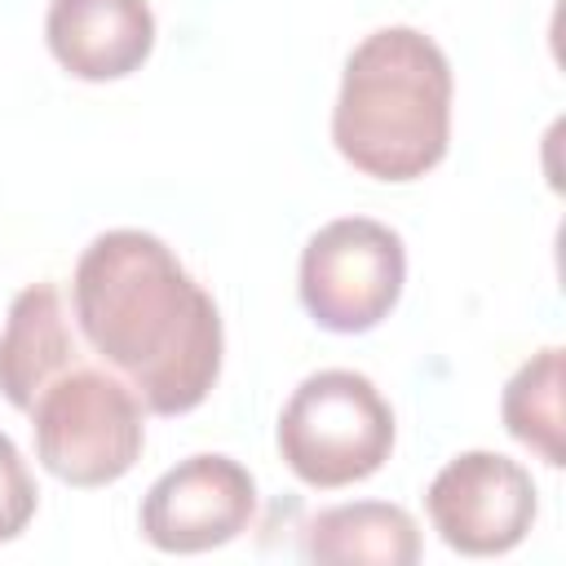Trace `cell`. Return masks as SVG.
Listing matches in <instances>:
<instances>
[{"label": "cell", "instance_id": "cell-1", "mask_svg": "<svg viewBox=\"0 0 566 566\" xmlns=\"http://www.w3.org/2000/svg\"><path fill=\"white\" fill-rule=\"evenodd\" d=\"M84 345L115 367L146 411L186 416L221 376V314L208 287L150 230L97 234L71 279Z\"/></svg>", "mask_w": 566, "mask_h": 566}, {"label": "cell", "instance_id": "cell-2", "mask_svg": "<svg viewBox=\"0 0 566 566\" xmlns=\"http://www.w3.org/2000/svg\"><path fill=\"white\" fill-rule=\"evenodd\" d=\"M451 62L416 27H380L345 57L332 142L376 181H416L451 146Z\"/></svg>", "mask_w": 566, "mask_h": 566}, {"label": "cell", "instance_id": "cell-3", "mask_svg": "<svg viewBox=\"0 0 566 566\" xmlns=\"http://www.w3.org/2000/svg\"><path fill=\"white\" fill-rule=\"evenodd\" d=\"M27 416L40 464L66 486H111L146 447V407L133 385L84 358L53 376Z\"/></svg>", "mask_w": 566, "mask_h": 566}, {"label": "cell", "instance_id": "cell-4", "mask_svg": "<svg viewBox=\"0 0 566 566\" xmlns=\"http://www.w3.org/2000/svg\"><path fill=\"white\" fill-rule=\"evenodd\" d=\"M394 451V411L380 389L349 367L305 376L279 411L283 464L318 491L371 478Z\"/></svg>", "mask_w": 566, "mask_h": 566}, {"label": "cell", "instance_id": "cell-5", "mask_svg": "<svg viewBox=\"0 0 566 566\" xmlns=\"http://www.w3.org/2000/svg\"><path fill=\"white\" fill-rule=\"evenodd\" d=\"M407 283V248L376 217H336L301 252V305L336 336L371 332L389 318Z\"/></svg>", "mask_w": 566, "mask_h": 566}, {"label": "cell", "instance_id": "cell-6", "mask_svg": "<svg viewBox=\"0 0 566 566\" xmlns=\"http://www.w3.org/2000/svg\"><path fill=\"white\" fill-rule=\"evenodd\" d=\"M424 509L447 548L464 557H500L526 539L539 500L517 460L500 451H460L429 482Z\"/></svg>", "mask_w": 566, "mask_h": 566}, {"label": "cell", "instance_id": "cell-7", "mask_svg": "<svg viewBox=\"0 0 566 566\" xmlns=\"http://www.w3.org/2000/svg\"><path fill=\"white\" fill-rule=\"evenodd\" d=\"M252 513V473L230 455L199 451L150 482L142 500V535L159 553H208L239 539Z\"/></svg>", "mask_w": 566, "mask_h": 566}, {"label": "cell", "instance_id": "cell-8", "mask_svg": "<svg viewBox=\"0 0 566 566\" xmlns=\"http://www.w3.org/2000/svg\"><path fill=\"white\" fill-rule=\"evenodd\" d=\"M49 53L88 84L142 71L155 49V13L146 0H49Z\"/></svg>", "mask_w": 566, "mask_h": 566}, {"label": "cell", "instance_id": "cell-9", "mask_svg": "<svg viewBox=\"0 0 566 566\" xmlns=\"http://www.w3.org/2000/svg\"><path fill=\"white\" fill-rule=\"evenodd\" d=\"M80 363L75 332L66 323L62 292L53 283H31L9 301L0 332V394L9 407L31 411L40 389Z\"/></svg>", "mask_w": 566, "mask_h": 566}, {"label": "cell", "instance_id": "cell-10", "mask_svg": "<svg viewBox=\"0 0 566 566\" xmlns=\"http://www.w3.org/2000/svg\"><path fill=\"white\" fill-rule=\"evenodd\" d=\"M310 562H332V566H411L420 562V531L416 517L402 504L389 500H354V504H332L305 522L301 539Z\"/></svg>", "mask_w": 566, "mask_h": 566}, {"label": "cell", "instance_id": "cell-11", "mask_svg": "<svg viewBox=\"0 0 566 566\" xmlns=\"http://www.w3.org/2000/svg\"><path fill=\"white\" fill-rule=\"evenodd\" d=\"M562 345H544L539 354H531L513 380L504 385V398H500V416H504V429L526 447L535 451L548 469H562L566 464V447H562Z\"/></svg>", "mask_w": 566, "mask_h": 566}, {"label": "cell", "instance_id": "cell-12", "mask_svg": "<svg viewBox=\"0 0 566 566\" xmlns=\"http://www.w3.org/2000/svg\"><path fill=\"white\" fill-rule=\"evenodd\" d=\"M35 504H40L35 478H31L18 442L0 429V544L18 539L27 531V522L35 517Z\"/></svg>", "mask_w": 566, "mask_h": 566}]
</instances>
